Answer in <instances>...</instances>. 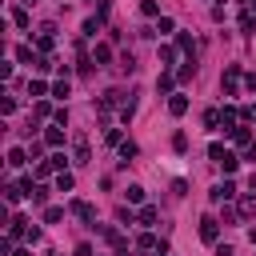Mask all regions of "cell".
<instances>
[{
  "label": "cell",
  "instance_id": "obj_1",
  "mask_svg": "<svg viewBox=\"0 0 256 256\" xmlns=\"http://www.w3.org/2000/svg\"><path fill=\"white\" fill-rule=\"evenodd\" d=\"M220 84H224V96H236V92H240V68H236V64H228Z\"/></svg>",
  "mask_w": 256,
  "mask_h": 256
},
{
  "label": "cell",
  "instance_id": "obj_2",
  "mask_svg": "<svg viewBox=\"0 0 256 256\" xmlns=\"http://www.w3.org/2000/svg\"><path fill=\"white\" fill-rule=\"evenodd\" d=\"M200 240H204V244H216V240H220V220L204 216V220H200Z\"/></svg>",
  "mask_w": 256,
  "mask_h": 256
},
{
  "label": "cell",
  "instance_id": "obj_3",
  "mask_svg": "<svg viewBox=\"0 0 256 256\" xmlns=\"http://www.w3.org/2000/svg\"><path fill=\"white\" fill-rule=\"evenodd\" d=\"M208 196H212V204H224V200H232V196H236V184H232V180H224V184H216Z\"/></svg>",
  "mask_w": 256,
  "mask_h": 256
},
{
  "label": "cell",
  "instance_id": "obj_4",
  "mask_svg": "<svg viewBox=\"0 0 256 256\" xmlns=\"http://www.w3.org/2000/svg\"><path fill=\"white\" fill-rule=\"evenodd\" d=\"M68 208H72V212H76V216H80V220H84V224H96V208H92V204H88V200H72V204H68Z\"/></svg>",
  "mask_w": 256,
  "mask_h": 256
},
{
  "label": "cell",
  "instance_id": "obj_5",
  "mask_svg": "<svg viewBox=\"0 0 256 256\" xmlns=\"http://www.w3.org/2000/svg\"><path fill=\"white\" fill-rule=\"evenodd\" d=\"M44 144H48V148H64V132H60V124L44 128Z\"/></svg>",
  "mask_w": 256,
  "mask_h": 256
},
{
  "label": "cell",
  "instance_id": "obj_6",
  "mask_svg": "<svg viewBox=\"0 0 256 256\" xmlns=\"http://www.w3.org/2000/svg\"><path fill=\"white\" fill-rule=\"evenodd\" d=\"M168 112H172V116H184V112H188V96L172 92V100H168Z\"/></svg>",
  "mask_w": 256,
  "mask_h": 256
},
{
  "label": "cell",
  "instance_id": "obj_7",
  "mask_svg": "<svg viewBox=\"0 0 256 256\" xmlns=\"http://www.w3.org/2000/svg\"><path fill=\"white\" fill-rule=\"evenodd\" d=\"M88 160H92V156H88V140L80 136V140H76V148H72V164H88Z\"/></svg>",
  "mask_w": 256,
  "mask_h": 256
},
{
  "label": "cell",
  "instance_id": "obj_8",
  "mask_svg": "<svg viewBox=\"0 0 256 256\" xmlns=\"http://www.w3.org/2000/svg\"><path fill=\"white\" fill-rule=\"evenodd\" d=\"M20 236H28V220H24V216H16V220L8 224V240H20Z\"/></svg>",
  "mask_w": 256,
  "mask_h": 256
},
{
  "label": "cell",
  "instance_id": "obj_9",
  "mask_svg": "<svg viewBox=\"0 0 256 256\" xmlns=\"http://www.w3.org/2000/svg\"><path fill=\"white\" fill-rule=\"evenodd\" d=\"M172 84H176V76H172V72L164 68V72L156 76V92H164V96H168V92H172Z\"/></svg>",
  "mask_w": 256,
  "mask_h": 256
},
{
  "label": "cell",
  "instance_id": "obj_10",
  "mask_svg": "<svg viewBox=\"0 0 256 256\" xmlns=\"http://www.w3.org/2000/svg\"><path fill=\"white\" fill-rule=\"evenodd\" d=\"M76 188V176L72 172H56V192H72Z\"/></svg>",
  "mask_w": 256,
  "mask_h": 256
},
{
  "label": "cell",
  "instance_id": "obj_11",
  "mask_svg": "<svg viewBox=\"0 0 256 256\" xmlns=\"http://www.w3.org/2000/svg\"><path fill=\"white\" fill-rule=\"evenodd\" d=\"M136 248H140V252H160V244H156V236H152V232L136 236Z\"/></svg>",
  "mask_w": 256,
  "mask_h": 256
},
{
  "label": "cell",
  "instance_id": "obj_12",
  "mask_svg": "<svg viewBox=\"0 0 256 256\" xmlns=\"http://www.w3.org/2000/svg\"><path fill=\"white\" fill-rule=\"evenodd\" d=\"M156 216H160V212H156L152 204H140V212H136V220H140V224H156Z\"/></svg>",
  "mask_w": 256,
  "mask_h": 256
},
{
  "label": "cell",
  "instance_id": "obj_13",
  "mask_svg": "<svg viewBox=\"0 0 256 256\" xmlns=\"http://www.w3.org/2000/svg\"><path fill=\"white\" fill-rule=\"evenodd\" d=\"M24 160H28V152H24V148H8V168H20Z\"/></svg>",
  "mask_w": 256,
  "mask_h": 256
},
{
  "label": "cell",
  "instance_id": "obj_14",
  "mask_svg": "<svg viewBox=\"0 0 256 256\" xmlns=\"http://www.w3.org/2000/svg\"><path fill=\"white\" fill-rule=\"evenodd\" d=\"M48 164H52V172H68V156H64V152H52Z\"/></svg>",
  "mask_w": 256,
  "mask_h": 256
},
{
  "label": "cell",
  "instance_id": "obj_15",
  "mask_svg": "<svg viewBox=\"0 0 256 256\" xmlns=\"http://www.w3.org/2000/svg\"><path fill=\"white\" fill-rule=\"evenodd\" d=\"M156 32H160V36L176 32V20H172V16H160V20H156Z\"/></svg>",
  "mask_w": 256,
  "mask_h": 256
},
{
  "label": "cell",
  "instance_id": "obj_16",
  "mask_svg": "<svg viewBox=\"0 0 256 256\" xmlns=\"http://www.w3.org/2000/svg\"><path fill=\"white\" fill-rule=\"evenodd\" d=\"M176 52H180V48H172V44H160V64L168 68V64L176 60Z\"/></svg>",
  "mask_w": 256,
  "mask_h": 256
},
{
  "label": "cell",
  "instance_id": "obj_17",
  "mask_svg": "<svg viewBox=\"0 0 256 256\" xmlns=\"http://www.w3.org/2000/svg\"><path fill=\"white\" fill-rule=\"evenodd\" d=\"M68 96V76H60L56 84H52V100H64Z\"/></svg>",
  "mask_w": 256,
  "mask_h": 256
},
{
  "label": "cell",
  "instance_id": "obj_18",
  "mask_svg": "<svg viewBox=\"0 0 256 256\" xmlns=\"http://www.w3.org/2000/svg\"><path fill=\"white\" fill-rule=\"evenodd\" d=\"M60 220H64V208H56V204L44 208V224H60Z\"/></svg>",
  "mask_w": 256,
  "mask_h": 256
},
{
  "label": "cell",
  "instance_id": "obj_19",
  "mask_svg": "<svg viewBox=\"0 0 256 256\" xmlns=\"http://www.w3.org/2000/svg\"><path fill=\"white\" fill-rule=\"evenodd\" d=\"M240 216H256V196H240Z\"/></svg>",
  "mask_w": 256,
  "mask_h": 256
},
{
  "label": "cell",
  "instance_id": "obj_20",
  "mask_svg": "<svg viewBox=\"0 0 256 256\" xmlns=\"http://www.w3.org/2000/svg\"><path fill=\"white\" fill-rule=\"evenodd\" d=\"M140 12H144V16H156V20H160V4H156V0H140Z\"/></svg>",
  "mask_w": 256,
  "mask_h": 256
},
{
  "label": "cell",
  "instance_id": "obj_21",
  "mask_svg": "<svg viewBox=\"0 0 256 256\" xmlns=\"http://www.w3.org/2000/svg\"><path fill=\"white\" fill-rule=\"evenodd\" d=\"M16 60H20V64H36V56H32V48H28V44H20V48H16Z\"/></svg>",
  "mask_w": 256,
  "mask_h": 256
},
{
  "label": "cell",
  "instance_id": "obj_22",
  "mask_svg": "<svg viewBox=\"0 0 256 256\" xmlns=\"http://www.w3.org/2000/svg\"><path fill=\"white\" fill-rule=\"evenodd\" d=\"M44 92H48V84H44V80H28V96H36V100H40Z\"/></svg>",
  "mask_w": 256,
  "mask_h": 256
},
{
  "label": "cell",
  "instance_id": "obj_23",
  "mask_svg": "<svg viewBox=\"0 0 256 256\" xmlns=\"http://www.w3.org/2000/svg\"><path fill=\"white\" fill-rule=\"evenodd\" d=\"M132 156H136V144H132V140H124V144H120V164H128Z\"/></svg>",
  "mask_w": 256,
  "mask_h": 256
},
{
  "label": "cell",
  "instance_id": "obj_24",
  "mask_svg": "<svg viewBox=\"0 0 256 256\" xmlns=\"http://www.w3.org/2000/svg\"><path fill=\"white\" fill-rule=\"evenodd\" d=\"M236 164H240V156H236V152H232V148H228V156H224V160H220V168H224V172H236Z\"/></svg>",
  "mask_w": 256,
  "mask_h": 256
},
{
  "label": "cell",
  "instance_id": "obj_25",
  "mask_svg": "<svg viewBox=\"0 0 256 256\" xmlns=\"http://www.w3.org/2000/svg\"><path fill=\"white\" fill-rule=\"evenodd\" d=\"M20 196H24V188H20V184H8V188H4V200H8V204H16Z\"/></svg>",
  "mask_w": 256,
  "mask_h": 256
},
{
  "label": "cell",
  "instance_id": "obj_26",
  "mask_svg": "<svg viewBox=\"0 0 256 256\" xmlns=\"http://www.w3.org/2000/svg\"><path fill=\"white\" fill-rule=\"evenodd\" d=\"M128 204H144V188L140 184H128Z\"/></svg>",
  "mask_w": 256,
  "mask_h": 256
},
{
  "label": "cell",
  "instance_id": "obj_27",
  "mask_svg": "<svg viewBox=\"0 0 256 256\" xmlns=\"http://www.w3.org/2000/svg\"><path fill=\"white\" fill-rule=\"evenodd\" d=\"M240 28L252 36V32H256V12H244V16H240Z\"/></svg>",
  "mask_w": 256,
  "mask_h": 256
},
{
  "label": "cell",
  "instance_id": "obj_28",
  "mask_svg": "<svg viewBox=\"0 0 256 256\" xmlns=\"http://www.w3.org/2000/svg\"><path fill=\"white\" fill-rule=\"evenodd\" d=\"M12 24H16V28H28V12H24V8H12Z\"/></svg>",
  "mask_w": 256,
  "mask_h": 256
},
{
  "label": "cell",
  "instance_id": "obj_29",
  "mask_svg": "<svg viewBox=\"0 0 256 256\" xmlns=\"http://www.w3.org/2000/svg\"><path fill=\"white\" fill-rule=\"evenodd\" d=\"M112 60V48L108 44H96V64H108Z\"/></svg>",
  "mask_w": 256,
  "mask_h": 256
},
{
  "label": "cell",
  "instance_id": "obj_30",
  "mask_svg": "<svg viewBox=\"0 0 256 256\" xmlns=\"http://www.w3.org/2000/svg\"><path fill=\"white\" fill-rule=\"evenodd\" d=\"M204 128H220V112H216V108L204 112Z\"/></svg>",
  "mask_w": 256,
  "mask_h": 256
},
{
  "label": "cell",
  "instance_id": "obj_31",
  "mask_svg": "<svg viewBox=\"0 0 256 256\" xmlns=\"http://www.w3.org/2000/svg\"><path fill=\"white\" fill-rule=\"evenodd\" d=\"M176 48H180V52H192V36L180 32V36H176Z\"/></svg>",
  "mask_w": 256,
  "mask_h": 256
},
{
  "label": "cell",
  "instance_id": "obj_32",
  "mask_svg": "<svg viewBox=\"0 0 256 256\" xmlns=\"http://www.w3.org/2000/svg\"><path fill=\"white\" fill-rule=\"evenodd\" d=\"M104 144H124V136H120V128H108V132H104Z\"/></svg>",
  "mask_w": 256,
  "mask_h": 256
},
{
  "label": "cell",
  "instance_id": "obj_33",
  "mask_svg": "<svg viewBox=\"0 0 256 256\" xmlns=\"http://www.w3.org/2000/svg\"><path fill=\"white\" fill-rule=\"evenodd\" d=\"M44 200H48V188L36 184V188H32V204H44Z\"/></svg>",
  "mask_w": 256,
  "mask_h": 256
},
{
  "label": "cell",
  "instance_id": "obj_34",
  "mask_svg": "<svg viewBox=\"0 0 256 256\" xmlns=\"http://www.w3.org/2000/svg\"><path fill=\"white\" fill-rule=\"evenodd\" d=\"M96 32H100V20H96V16H92V20H84V36H96Z\"/></svg>",
  "mask_w": 256,
  "mask_h": 256
},
{
  "label": "cell",
  "instance_id": "obj_35",
  "mask_svg": "<svg viewBox=\"0 0 256 256\" xmlns=\"http://www.w3.org/2000/svg\"><path fill=\"white\" fill-rule=\"evenodd\" d=\"M172 148H176V152H184V148H188V136H184V132H176V136H172Z\"/></svg>",
  "mask_w": 256,
  "mask_h": 256
},
{
  "label": "cell",
  "instance_id": "obj_36",
  "mask_svg": "<svg viewBox=\"0 0 256 256\" xmlns=\"http://www.w3.org/2000/svg\"><path fill=\"white\" fill-rule=\"evenodd\" d=\"M32 68H36V72H48V68H52V60H48V56H36V64H32Z\"/></svg>",
  "mask_w": 256,
  "mask_h": 256
},
{
  "label": "cell",
  "instance_id": "obj_37",
  "mask_svg": "<svg viewBox=\"0 0 256 256\" xmlns=\"http://www.w3.org/2000/svg\"><path fill=\"white\" fill-rule=\"evenodd\" d=\"M192 76H196V64H192V60H188V64H184V68H180V80H192Z\"/></svg>",
  "mask_w": 256,
  "mask_h": 256
},
{
  "label": "cell",
  "instance_id": "obj_38",
  "mask_svg": "<svg viewBox=\"0 0 256 256\" xmlns=\"http://www.w3.org/2000/svg\"><path fill=\"white\" fill-rule=\"evenodd\" d=\"M36 116H52V104L48 100H36Z\"/></svg>",
  "mask_w": 256,
  "mask_h": 256
},
{
  "label": "cell",
  "instance_id": "obj_39",
  "mask_svg": "<svg viewBox=\"0 0 256 256\" xmlns=\"http://www.w3.org/2000/svg\"><path fill=\"white\" fill-rule=\"evenodd\" d=\"M244 160H256V140H252V144L244 148Z\"/></svg>",
  "mask_w": 256,
  "mask_h": 256
},
{
  "label": "cell",
  "instance_id": "obj_40",
  "mask_svg": "<svg viewBox=\"0 0 256 256\" xmlns=\"http://www.w3.org/2000/svg\"><path fill=\"white\" fill-rule=\"evenodd\" d=\"M12 256H32V252L28 248H12Z\"/></svg>",
  "mask_w": 256,
  "mask_h": 256
},
{
  "label": "cell",
  "instance_id": "obj_41",
  "mask_svg": "<svg viewBox=\"0 0 256 256\" xmlns=\"http://www.w3.org/2000/svg\"><path fill=\"white\" fill-rule=\"evenodd\" d=\"M24 4H28V8H32V4H40V0H24Z\"/></svg>",
  "mask_w": 256,
  "mask_h": 256
}]
</instances>
